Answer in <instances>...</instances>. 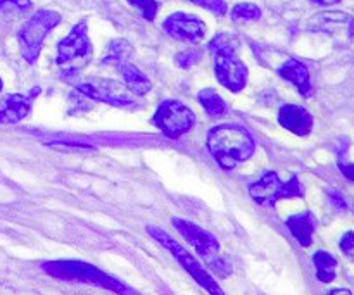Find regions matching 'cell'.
Listing matches in <instances>:
<instances>
[{"label": "cell", "mask_w": 354, "mask_h": 295, "mask_svg": "<svg viewBox=\"0 0 354 295\" xmlns=\"http://www.w3.org/2000/svg\"><path fill=\"white\" fill-rule=\"evenodd\" d=\"M171 225L203 258L209 259L213 256L220 254V242L214 238V235H211L204 228L197 227V225L190 223V221L182 220V218H171Z\"/></svg>", "instance_id": "obj_12"}, {"label": "cell", "mask_w": 354, "mask_h": 295, "mask_svg": "<svg viewBox=\"0 0 354 295\" xmlns=\"http://www.w3.org/2000/svg\"><path fill=\"white\" fill-rule=\"evenodd\" d=\"M147 234L151 235V237L154 238L158 244H161L166 251L171 252L173 258H175L176 261L182 265V268L185 269V272L189 273V275L192 276V278L196 280V282L199 283V285L203 287L207 294L209 295H225L223 290H221L220 285L216 283V280H214L213 276L206 272V268H204V266L201 265V263L197 261V259L194 258V256L190 254L187 249H183L182 245L175 240V238L169 237L166 231H162L161 228H158V227H147Z\"/></svg>", "instance_id": "obj_4"}, {"label": "cell", "mask_w": 354, "mask_h": 295, "mask_svg": "<svg viewBox=\"0 0 354 295\" xmlns=\"http://www.w3.org/2000/svg\"><path fill=\"white\" fill-rule=\"evenodd\" d=\"M287 228L292 234V237L299 242L303 247H310L313 244V234L317 228V220H315L311 211H304V213L294 214L286 221Z\"/></svg>", "instance_id": "obj_16"}, {"label": "cell", "mask_w": 354, "mask_h": 295, "mask_svg": "<svg viewBox=\"0 0 354 295\" xmlns=\"http://www.w3.org/2000/svg\"><path fill=\"white\" fill-rule=\"evenodd\" d=\"M328 295H353V294H351V290H348V289H335V290H332Z\"/></svg>", "instance_id": "obj_32"}, {"label": "cell", "mask_w": 354, "mask_h": 295, "mask_svg": "<svg viewBox=\"0 0 354 295\" xmlns=\"http://www.w3.org/2000/svg\"><path fill=\"white\" fill-rule=\"evenodd\" d=\"M93 48L88 38V28L85 21L73 26L69 35L57 45V66L64 78H73L85 69L92 61Z\"/></svg>", "instance_id": "obj_3"}, {"label": "cell", "mask_w": 354, "mask_h": 295, "mask_svg": "<svg viewBox=\"0 0 354 295\" xmlns=\"http://www.w3.org/2000/svg\"><path fill=\"white\" fill-rule=\"evenodd\" d=\"M59 23H61V14L50 9H40L21 26L17 38H19L21 54L26 62L33 64L37 61L45 37Z\"/></svg>", "instance_id": "obj_5"}, {"label": "cell", "mask_w": 354, "mask_h": 295, "mask_svg": "<svg viewBox=\"0 0 354 295\" xmlns=\"http://www.w3.org/2000/svg\"><path fill=\"white\" fill-rule=\"evenodd\" d=\"M118 69H120L121 76H123L127 88L130 90L133 95H145L147 92H151L152 88L151 79H149L147 76L137 68V66L131 64L130 61L123 62Z\"/></svg>", "instance_id": "obj_17"}, {"label": "cell", "mask_w": 354, "mask_h": 295, "mask_svg": "<svg viewBox=\"0 0 354 295\" xmlns=\"http://www.w3.org/2000/svg\"><path fill=\"white\" fill-rule=\"evenodd\" d=\"M213 55L218 82L230 92H241L248 83V68L237 57V48H221Z\"/></svg>", "instance_id": "obj_9"}, {"label": "cell", "mask_w": 354, "mask_h": 295, "mask_svg": "<svg viewBox=\"0 0 354 295\" xmlns=\"http://www.w3.org/2000/svg\"><path fill=\"white\" fill-rule=\"evenodd\" d=\"M311 2L317 3V6H324V7H327V6H334V3L341 2V0H311Z\"/></svg>", "instance_id": "obj_31"}, {"label": "cell", "mask_w": 354, "mask_h": 295, "mask_svg": "<svg viewBox=\"0 0 354 295\" xmlns=\"http://www.w3.org/2000/svg\"><path fill=\"white\" fill-rule=\"evenodd\" d=\"M2 88H3V82H2V78H0V92H2Z\"/></svg>", "instance_id": "obj_33"}, {"label": "cell", "mask_w": 354, "mask_h": 295, "mask_svg": "<svg viewBox=\"0 0 354 295\" xmlns=\"http://www.w3.org/2000/svg\"><path fill=\"white\" fill-rule=\"evenodd\" d=\"M207 151L223 169H234L254 154V138L245 128L237 124H221L207 133Z\"/></svg>", "instance_id": "obj_1"}, {"label": "cell", "mask_w": 354, "mask_h": 295, "mask_svg": "<svg viewBox=\"0 0 354 295\" xmlns=\"http://www.w3.org/2000/svg\"><path fill=\"white\" fill-rule=\"evenodd\" d=\"M31 9V0H0V12L7 16H21Z\"/></svg>", "instance_id": "obj_22"}, {"label": "cell", "mask_w": 354, "mask_h": 295, "mask_svg": "<svg viewBox=\"0 0 354 295\" xmlns=\"http://www.w3.org/2000/svg\"><path fill=\"white\" fill-rule=\"evenodd\" d=\"M197 100L211 117H221L227 113V102L214 88H204L197 93Z\"/></svg>", "instance_id": "obj_19"}, {"label": "cell", "mask_w": 354, "mask_h": 295, "mask_svg": "<svg viewBox=\"0 0 354 295\" xmlns=\"http://www.w3.org/2000/svg\"><path fill=\"white\" fill-rule=\"evenodd\" d=\"M38 93H40V88H33L30 95H21V93L7 95L0 102V124H10L24 120L31 111L33 97Z\"/></svg>", "instance_id": "obj_14"}, {"label": "cell", "mask_w": 354, "mask_h": 295, "mask_svg": "<svg viewBox=\"0 0 354 295\" xmlns=\"http://www.w3.org/2000/svg\"><path fill=\"white\" fill-rule=\"evenodd\" d=\"M41 269L52 278L62 280V282L86 283V285L100 287L118 295H140L135 292L131 287L123 283L121 280L107 275L102 269L88 265L83 261H48L41 265Z\"/></svg>", "instance_id": "obj_2"}, {"label": "cell", "mask_w": 354, "mask_h": 295, "mask_svg": "<svg viewBox=\"0 0 354 295\" xmlns=\"http://www.w3.org/2000/svg\"><path fill=\"white\" fill-rule=\"evenodd\" d=\"M78 92L85 93L90 99L116 107H128L135 102V95L127 88V85H121L116 79L109 78L86 79L80 83Z\"/></svg>", "instance_id": "obj_8"}, {"label": "cell", "mask_w": 354, "mask_h": 295, "mask_svg": "<svg viewBox=\"0 0 354 295\" xmlns=\"http://www.w3.org/2000/svg\"><path fill=\"white\" fill-rule=\"evenodd\" d=\"M199 59H201V54H199V50H183V52H180L178 55H176L175 57V61H176V64L180 66V68H183V69H190L192 68V66H196L197 62H199Z\"/></svg>", "instance_id": "obj_26"}, {"label": "cell", "mask_w": 354, "mask_h": 295, "mask_svg": "<svg viewBox=\"0 0 354 295\" xmlns=\"http://www.w3.org/2000/svg\"><path fill=\"white\" fill-rule=\"evenodd\" d=\"M339 168H341V173L346 176L348 180H351L354 182V164H339Z\"/></svg>", "instance_id": "obj_30"}, {"label": "cell", "mask_w": 354, "mask_h": 295, "mask_svg": "<svg viewBox=\"0 0 354 295\" xmlns=\"http://www.w3.org/2000/svg\"><path fill=\"white\" fill-rule=\"evenodd\" d=\"M154 126H158L166 137L180 138L196 124V114L190 107L180 100H165L152 117Z\"/></svg>", "instance_id": "obj_7"}, {"label": "cell", "mask_w": 354, "mask_h": 295, "mask_svg": "<svg viewBox=\"0 0 354 295\" xmlns=\"http://www.w3.org/2000/svg\"><path fill=\"white\" fill-rule=\"evenodd\" d=\"M279 123L280 126L286 128L290 133L297 135V137H306L313 130V116L310 111H306L301 106H294V104H287L282 106L279 111Z\"/></svg>", "instance_id": "obj_13"}, {"label": "cell", "mask_w": 354, "mask_h": 295, "mask_svg": "<svg viewBox=\"0 0 354 295\" xmlns=\"http://www.w3.org/2000/svg\"><path fill=\"white\" fill-rule=\"evenodd\" d=\"M131 54H133V47L127 40H123V38H116V40H113L107 45L106 52H104L102 64L120 68L123 62H128Z\"/></svg>", "instance_id": "obj_18"}, {"label": "cell", "mask_w": 354, "mask_h": 295, "mask_svg": "<svg viewBox=\"0 0 354 295\" xmlns=\"http://www.w3.org/2000/svg\"><path fill=\"white\" fill-rule=\"evenodd\" d=\"M162 30L175 40L185 44H199L206 37V24L194 14L175 12L162 23Z\"/></svg>", "instance_id": "obj_11"}, {"label": "cell", "mask_w": 354, "mask_h": 295, "mask_svg": "<svg viewBox=\"0 0 354 295\" xmlns=\"http://www.w3.org/2000/svg\"><path fill=\"white\" fill-rule=\"evenodd\" d=\"M190 2L211 10V12L216 14V16H225V14H227V2H225V0H190Z\"/></svg>", "instance_id": "obj_27"}, {"label": "cell", "mask_w": 354, "mask_h": 295, "mask_svg": "<svg viewBox=\"0 0 354 295\" xmlns=\"http://www.w3.org/2000/svg\"><path fill=\"white\" fill-rule=\"evenodd\" d=\"M328 199H330V202L334 204V207L337 211H346V200L342 199V196L339 192H335V190H328Z\"/></svg>", "instance_id": "obj_29"}, {"label": "cell", "mask_w": 354, "mask_h": 295, "mask_svg": "<svg viewBox=\"0 0 354 295\" xmlns=\"http://www.w3.org/2000/svg\"><path fill=\"white\" fill-rule=\"evenodd\" d=\"M280 78L287 79L292 85H296V88L303 93L304 97H310L313 92V86H311L310 79V71H308L306 66L303 64L297 59H287L282 66L279 68Z\"/></svg>", "instance_id": "obj_15"}, {"label": "cell", "mask_w": 354, "mask_h": 295, "mask_svg": "<svg viewBox=\"0 0 354 295\" xmlns=\"http://www.w3.org/2000/svg\"><path fill=\"white\" fill-rule=\"evenodd\" d=\"M128 2L140 10L144 19L154 21L156 14H158V2L156 0H128Z\"/></svg>", "instance_id": "obj_24"}, {"label": "cell", "mask_w": 354, "mask_h": 295, "mask_svg": "<svg viewBox=\"0 0 354 295\" xmlns=\"http://www.w3.org/2000/svg\"><path fill=\"white\" fill-rule=\"evenodd\" d=\"M207 265H209V268L213 269V272L216 273L220 278H227V276L232 273V265L228 263V259L220 258V254H216V256H213V258L207 259Z\"/></svg>", "instance_id": "obj_25"}, {"label": "cell", "mask_w": 354, "mask_h": 295, "mask_svg": "<svg viewBox=\"0 0 354 295\" xmlns=\"http://www.w3.org/2000/svg\"><path fill=\"white\" fill-rule=\"evenodd\" d=\"M339 247H341L342 254L354 263V231H348V234H344V237L341 238Z\"/></svg>", "instance_id": "obj_28"}, {"label": "cell", "mask_w": 354, "mask_h": 295, "mask_svg": "<svg viewBox=\"0 0 354 295\" xmlns=\"http://www.w3.org/2000/svg\"><path fill=\"white\" fill-rule=\"evenodd\" d=\"M249 193L261 206L273 207L279 200L303 197L304 189L296 175L289 182H282L277 173L268 171L263 178H259L258 182L249 187Z\"/></svg>", "instance_id": "obj_6"}, {"label": "cell", "mask_w": 354, "mask_h": 295, "mask_svg": "<svg viewBox=\"0 0 354 295\" xmlns=\"http://www.w3.org/2000/svg\"><path fill=\"white\" fill-rule=\"evenodd\" d=\"M315 268H317V278L322 283H330L335 278V269H337V259L327 251H318L313 256Z\"/></svg>", "instance_id": "obj_20"}, {"label": "cell", "mask_w": 354, "mask_h": 295, "mask_svg": "<svg viewBox=\"0 0 354 295\" xmlns=\"http://www.w3.org/2000/svg\"><path fill=\"white\" fill-rule=\"evenodd\" d=\"M221 48H239V38L230 33H220L209 41V50L211 54Z\"/></svg>", "instance_id": "obj_23"}, {"label": "cell", "mask_w": 354, "mask_h": 295, "mask_svg": "<svg viewBox=\"0 0 354 295\" xmlns=\"http://www.w3.org/2000/svg\"><path fill=\"white\" fill-rule=\"evenodd\" d=\"M230 17L237 23H251V21H258L261 17V9L251 2H242L232 9Z\"/></svg>", "instance_id": "obj_21"}, {"label": "cell", "mask_w": 354, "mask_h": 295, "mask_svg": "<svg viewBox=\"0 0 354 295\" xmlns=\"http://www.w3.org/2000/svg\"><path fill=\"white\" fill-rule=\"evenodd\" d=\"M311 31H324L330 35L339 45H348L354 37V19L346 12H320L313 16L308 23Z\"/></svg>", "instance_id": "obj_10"}]
</instances>
